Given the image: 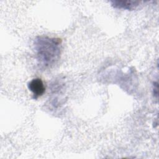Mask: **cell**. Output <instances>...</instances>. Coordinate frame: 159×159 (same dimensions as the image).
<instances>
[{"label": "cell", "mask_w": 159, "mask_h": 159, "mask_svg": "<svg viewBox=\"0 0 159 159\" xmlns=\"http://www.w3.org/2000/svg\"><path fill=\"white\" fill-rule=\"evenodd\" d=\"M38 65L42 69H49L59 61L61 53L62 40L57 37L38 36L34 42Z\"/></svg>", "instance_id": "obj_1"}, {"label": "cell", "mask_w": 159, "mask_h": 159, "mask_svg": "<svg viewBox=\"0 0 159 159\" xmlns=\"http://www.w3.org/2000/svg\"><path fill=\"white\" fill-rule=\"evenodd\" d=\"M29 89L32 93V98L37 99L42 96L45 91V86L43 81L39 78H36L32 79L27 83Z\"/></svg>", "instance_id": "obj_2"}, {"label": "cell", "mask_w": 159, "mask_h": 159, "mask_svg": "<svg viewBox=\"0 0 159 159\" xmlns=\"http://www.w3.org/2000/svg\"><path fill=\"white\" fill-rule=\"evenodd\" d=\"M111 4L114 8L131 11L136 9L140 5V2L129 0H116L111 1Z\"/></svg>", "instance_id": "obj_3"}, {"label": "cell", "mask_w": 159, "mask_h": 159, "mask_svg": "<svg viewBox=\"0 0 159 159\" xmlns=\"http://www.w3.org/2000/svg\"><path fill=\"white\" fill-rule=\"evenodd\" d=\"M153 96L157 99L158 98V82L155 81L153 83Z\"/></svg>", "instance_id": "obj_4"}]
</instances>
